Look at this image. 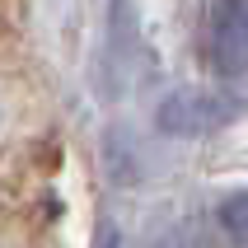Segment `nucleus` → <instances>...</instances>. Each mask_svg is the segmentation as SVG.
I'll list each match as a JSON object with an SVG mask.
<instances>
[{"label": "nucleus", "instance_id": "nucleus-1", "mask_svg": "<svg viewBox=\"0 0 248 248\" xmlns=\"http://www.w3.org/2000/svg\"><path fill=\"white\" fill-rule=\"evenodd\" d=\"M244 112V98L230 94V89H173V94L159 98L155 108V126L164 136H183V140H197V136H216Z\"/></svg>", "mask_w": 248, "mask_h": 248}, {"label": "nucleus", "instance_id": "nucleus-2", "mask_svg": "<svg viewBox=\"0 0 248 248\" xmlns=\"http://www.w3.org/2000/svg\"><path fill=\"white\" fill-rule=\"evenodd\" d=\"M206 61L220 80H239L248 70V0H211Z\"/></svg>", "mask_w": 248, "mask_h": 248}, {"label": "nucleus", "instance_id": "nucleus-3", "mask_svg": "<svg viewBox=\"0 0 248 248\" xmlns=\"http://www.w3.org/2000/svg\"><path fill=\"white\" fill-rule=\"evenodd\" d=\"M216 225L234 248H248V192H230L216 206Z\"/></svg>", "mask_w": 248, "mask_h": 248}, {"label": "nucleus", "instance_id": "nucleus-4", "mask_svg": "<svg viewBox=\"0 0 248 248\" xmlns=\"http://www.w3.org/2000/svg\"><path fill=\"white\" fill-rule=\"evenodd\" d=\"M94 248H122L117 230H112V225H103V230H98V239H94Z\"/></svg>", "mask_w": 248, "mask_h": 248}]
</instances>
